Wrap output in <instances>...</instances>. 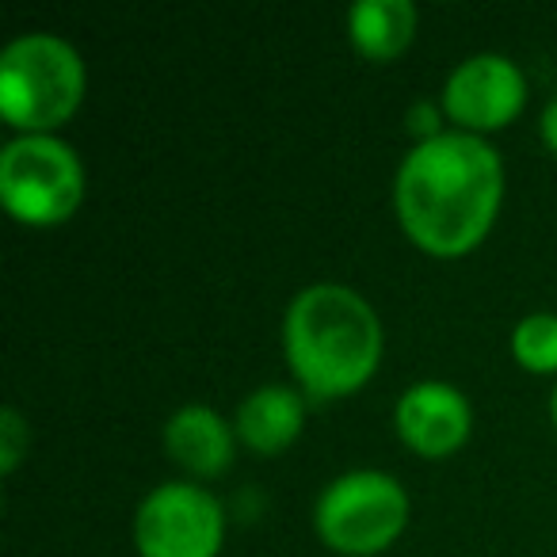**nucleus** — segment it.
I'll return each mask as SVG.
<instances>
[{
	"label": "nucleus",
	"mask_w": 557,
	"mask_h": 557,
	"mask_svg": "<svg viewBox=\"0 0 557 557\" xmlns=\"http://www.w3.org/2000/svg\"><path fill=\"white\" fill-rule=\"evenodd\" d=\"M504 161L481 134L443 131L417 141L394 176V207L405 233L432 256H462L496 222Z\"/></svg>",
	"instance_id": "1"
},
{
	"label": "nucleus",
	"mask_w": 557,
	"mask_h": 557,
	"mask_svg": "<svg viewBox=\"0 0 557 557\" xmlns=\"http://www.w3.org/2000/svg\"><path fill=\"white\" fill-rule=\"evenodd\" d=\"M283 348L302 394L344 397L379 367L382 321L359 290L344 283H313L290 298Z\"/></svg>",
	"instance_id": "2"
},
{
	"label": "nucleus",
	"mask_w": 557,
	"mask_h": 557,
	"mask_svg": "<svg viewBox=\"0 0 557 557\" xmlns=\"http://www.w3.org/2000/svg\"><path fill=\"white\" fill-rule=\"evenodd\" d=\"M85 62L62 35L27 32L0 50V111L16 131L50 134L85 100Z\"/></svg>",
	"instance_id": "3"
},
{
	"label": "nucleus",
	"mask_w": 557,
	"mask_h": 557,
	"mask_svg": "<svg viewBox=\"0 0 557 557\" xmlns=\"http://www.w3.org/2000/svg\"><path fill=\"white\" fill-rule=\"evenodd\" d=\"M0 199L24 225H58L85 199V164L58 134H20L0 149Z\"/></svg>",
	"instance_id": "4"
},
{
	"label": "nucleus",
	"mask_w": 557,
	"mask_h": 557,
	"mask_svg": "<svg viewBox=\"0 0 557 557\" xmlns=\"http://www.w3.org/2000/svg\"><path fill=\"white\" fill-rule=\"evenodd\" d=\"M313 523L336 554L371 557L405 531L409 493L386 470H348L321 488Z\"/></svg>",
	"instance_id": "5"
},
{
	"label": "nucleus",
	"mask_w": 557,
	"mask_h": 557,
	"mask_svg": "<svg viewBox=\"0 0 557 557\" xmlns=\"http://www.w3.org/2000/svg\"><path fill=\"white\" fill-rule=\"evenodd\" d=\"M222 539V500L195 481H164L141 496L134 511V542L141 557H214Z\"/></svg>",
	"instance_id": "6"
},
{
	"label": "nucleus",
	"mask_w": 557,
	"mask_h": 557,
	"mask_svg": "<svg viewBox=\"0 0 557 557\" xmlns=\"http://www.w3.org/2000/svg\"><path fill=\"white\" fill-rule=\"evenodd\" d=\"M527 100V77L508 54L481 50L458 62L443 85V115L462 131L481 134L511 123Z\"/></svg>",
	"instance_id": "7"
},
{
	"label": "nucleus",
	"mask_w": 557,
	"mask_h": 557,
	"mask_svg": "<svg viewBox=\"0 0 557 557\" xmlns=\"http://www.w3.org/2000/svg\"><path fill=\"white\" fill-rule=\"evenodd\" d=\"M394 424L397 435L412 450H420L428 458H443L466 443V435L473 428V409L458 386L440 379H424V382H412L397 397Z\"/></svg>",
	"instance_id": "8"
},
{
	"label": "nucleus",
	"mask_w": 557,
	"mask_h": 557,
	"mask_svg": "<svg viewBox=\"0 0 557 557\" xmlns=\"http://www.w3.org/2000/svg\"><path fill=\"white\" fill-rule=\"evenodd\" d=\"M164 450L195 478H218L230 470L237 450V428L210 405H184L164 420Z\"/></svg>",
	"instance_id": "9"
},
{
	"label": "nucleus",
	"mask_w": 557,
	"mask_h": 557,
	"mask_svg": "<svg viewBox=\"0 0 557 557\" xmlns=\"http://www.w3.org/2000/svg\"><path fill=\"white\" fill-rule=\"evenodd\" d=\"M306 420V397L302 389L283 386V382H268L256 386L245 401L237 405V440L252 447L256 455H278L298 440Z\"/></svg>",
	"instance_id": "10"
},
{
	"label": "nucleus",
	"mask_w": 557,
	"mask_h": 557,
	"mask_svg": "<svg viewBox=\"0 0 557 557\" xmlns=\"http://www.w3.org/2000/svg\"><path fill=\"white\" fill-rule=\"evenodd\" d=\"M348 35L363 58L389 62L417 35V4L412 0H356L348 9Z\"/></svg>",
	"instance_id": "11"
},
{
	"label": "nucleus",
	"mask_w": 557,
	"mask_h": 557,
	"mask_svg": "<svg viewBox=\"0 0 557 557\" xmlns=\"http://www.w3.org/2000/svg\"><path fill=\"white\" fill-rule=\"evenodd\" d=\"M511 356L519 367L534 374H554L557 371V313H527L516 329H511Z\"/></svg>",
	"instance_id": "12"
},
{
	"label": "nucleus",
	"mask_w": 557,
	"mask_h": 557,
	"mask_svg": "<svg viewBox=\"0 0 557 557\" xmlns=\"http://www.w3.org/2000/svg\"><path fill=\"white\" fill-rule=\"evenodd\" d=\"M32 447V428H27L24 412L16 405L0 409V473H12L20 466V458Z\"/></svg>",
	"instance_id": "13"
},
{
	"label": "nucleus",
	"mask_w": 557,
	"mask_h": 557,
	"mask_svg": "<svg viewBox=\"0 0 557 557\" xmlns=\"http://www.w3.org/2000/svg\"><path fill=\"white\" fill-rule=\"evenodd\" d=\"M409 131L417 134V141H428V138H435V134H443L440 108H435V103H428V100H417L409 108Z\"/></svg>",
	"instance_id": "14"
},
{
	"label": "nucleus",
	"mask_w": 557,
	"mask_h": 557,
	"mask_svg": "<svg viewBox=\"0 0 557 557\" xmlns=\"http://www.w3.org/2000/svg\"><path fill=\"white\" fill-rule=\"evenodd\" d=\"M539 131H542V141L549 146V153H557V92H554V100H549L546 108H542Z\"/></svg>",
	"instance_id": "15"
},
{
	"label": "nucleus",
	"mask_w": 557,
	"mask_h": 557,
	"mask_svg": "<svg viewBox=\"0 0 557 557\" xmlns=\"http://www.w3.org/2000/svg\"><path fill=\"white\" fill-rule=\"evenodd\" d=\"M549 417H554V424H557V382H554V394H549Z\"/></svg>",
	"instance_id": "16"
}]
</instances>
